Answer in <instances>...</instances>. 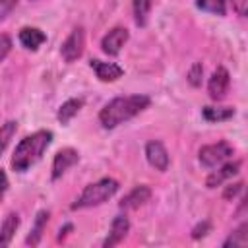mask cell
I'll return each instance as SVG.
<instances>
[{"label": "cell", "instance_id": "cell-1", "mask_svg": "<svg viewBox=\"0 0 248 248\" xmlns=\"http://www.w3.org/2000/svg\"><path fill=\"white\" fill-rule=\"evenodd\" d=\"M151 99L147 95H128V97H114L110 99L99 112V122L105 130H112L118 124L134 118L143 108H147Z\"/></svg>", "mask_w": 248, "mask_h": 248}, {"label": "cell", "instance_id": "cell-2", "mask_svg": "<svg viewBox=\"0 0 248 248\" xmlns=\"http://www.w3.org/2000/svg\"><path fill=\"white\" fill-rule=\"evenodd\" d=\"M52 141V132L50 130H39L27 138H23L12 155V169L16 172H25L27 169H31L45 153V149L50 145Z\"/></svg>", "mask_w": 248, "mask_h": 248}, {"label": "cell", "instance_id": "cell-3", "mask_svg": "<svg viewBox=\"0 0 248 248\" xmlns=\"http://www.w3.org/2000/svg\"><path fill=\"white\" fill-rule=\"evenodd\" d=\"M118 186L120 184L114 178H101L93 184H87L83 192L79 194V198L72 203V209H85V207L101 205L118 192Z\"/></svg>", "mask_w": 248, "mask_h": 248}, {"label": "cell", "instance_id": "cell-4", "mask_svg": "<svg viewBox=\"0 0 248 248\" xmlns=\"http://www.w3.org/2000/svg\"><path fill=\"white\" fill-rule=\"evenodd\" d=\"M232 153H234V149L227 141L209 143L200 149V163L205 169H213V167H219L221 163H225L229 157H232Z\"/></svg>", "mask_w": 248, "mask_h": 248}, {"label": "cell", "instance_id": "cell-5", "mask_svg": "<svg viewBox=\"0 0 248 248\" xmlns=\"http://www.w3.org/2000/svg\"><path fill=\"white\" fill-rule=\"evenodd\" d=\"M83 46H85V31L81 27H76L62 43L60 54L66 62H74L83 54Z\"/></svg>", "mask_w": 248, "mask_h": 248}, {"label": "cell", "instance_id": "cell-6", "mask_svg": "<svg viewBox=\"0 0 248 248\" xmlns=\"http://www.w3.org/2000/svg\"><path fill=\"white\" fill-rule=\"evenodd\" d=\"M229 85H231L229 70H227L225 66H217V70L211 74L209 83H207L209 97H211L213 101H221V99H225V95H227V91H229Z\"/></svg>", "mask_w": 248, "mask_h": 248}, {"label": "cell", "instance_id": "cell-7", "mask_svg": "<svg viewBox=\"0 0 248 248\" xmlns=\"http://www.w3.org/2000/svg\"><path fill=\"white\" fill-rule=\"evenodd\" d=\"M128 37H130V33H128L126 27H114V29H110V31L103 37V41H101L103 52L108 54V56H116V54L122 50V46L126 45Z\"/></svg>", "mask_w": 248, "mask_h": 248}, {"label": "cell", "instance_id": "cell-8", "mask_svg": "<svg viewBox=\"0 0 248 248\" xmlns=\"http://www.w3.org/2000/svg\"><path fill=\"white\" fill-rule=\"evenodd\" d=\"M78 161H79V153L72 147H62L60 151H56V155L52 159V180H58Z\"/></svg>", "mask_w": 248, "mask_h": 248}, {"label": "cell", "instance_id": "cell-9", "mask_svg": "<svg viewBox=\"0 0 248 248\" xmlns=\"http://www.w3.org/2000/svg\"><path fill=\"white\" fill-rule=\"evenodd\" d=\"M145 159H147V163H149L153 169H157V170H161V172L169 169V151H167L165 145H163L161 141H157V140L147 141V145H145Z\"/></svg>", "mask_w": 248, "mask_h": 248}, {"label": "cell", "instance_id": "cell-10", "mask_svg": "<svg viewBox=\"0 0 248 248\" xmlns=\"http://www.w3.org/2000/svg\"><path fill=\"white\" fill-rule=\"evenodd\" d=\"M149 198H151V188L145 186V184H140V186H136L132 192H128L118 202V207L120 209H138L140 205H143L145 202H149Z\"/></svg>", "mask_w": 248, "mask_h": 248}, {"label": "cell", "instance_id": "cell-11", "mask_svg": "<svg viewBox=\"0 0 248 248\" xmlns=\"http://www.w3.org/2000/svg\"><path fill=\"white\" fill-rule=\"evenodd\" d=\"M89 66L93 68L95 76H97L101 81H116V79L122 78V74H124V70H122L118 64H114V62H103V60L93 58V60L89 62Z\"/></svg>", "mask_w": 248, "mask_h": 248}, {"label": "cell", "instance_id": "cell-12", "mask_svg": "<svg viewBox=\"0 0 248 248\" xmlns=\"http://www.w3.org/2000/svg\"><path fill=\"white\" fill-rule=\"evenodd\" d=\"M128 231H130V221H128V217H126V215H116V217L112 219L110 232H108V236L105 238L103 246H105V248H110V246L122 242L124 236L128 234Z\"/></svg>", "mask_w": 248, "mask_h": 248}, {"label": "cell", "instance_id": "cell-13", "mask_svg": "<svg viewBox=\"0 0 248 248\" xmlns=\"http://www.w3.org/2000/svg\"><path fill=\"white\" fill-rule=\"evenodd\" d=\"M238 170H240V161H232V163H221V169L219 170H213L209 176H207V180H205V186L207 188H217V186H221L227 178H232L234 174H238Z\"/></svg>", "mask_w": 248, "mask_h": 248}, {"label": "cell", "instance_id": "cell-14", "mask_svg": "<svg viewBox=\"0 0 248 248\" xmlns=\"http://www.w3.org/2000/svg\"><path fill=\"white\" fill-rule=\"evenodd\" d=\"M45 41H46V35L37 27H23L19 31V43L27 50H37Z\"/></svg>", "mask_w": 248, "mask_h": 248}, {"label": "cell", "instance_id": "cell-15", "mask_svg": "<svg viewBox=\"0 0 248 248\" xmlns=\"http://www.w3.org/2000/svg\"><path fill=\"white\" fill-rule=\"evenodd\" d=\"M17 227H19V215L14 213V211H10V213L4 217L2 225H0V246H8V244L12 242V238H14L16 231H17Z\"/></svg>", "mask_w": 248, "mask_h": 248}, {"label": "cell", "instance_id": "cell-16", "mask_svg": "<svg viewBox=\"0 0 248 248\" xmlns=\"http://www.w3.org/2000/svg\"><path fill=\"white\" fill-rule=\"evenodd\" d=\"M48 217H50V213H48L46 209H41V211L37 213L35 223H33V229H31V232H29L27 238H25V244L37 246V244L41 242V236H43V231H45V227H46V223H48Z\"/></svg>", "mask_w": 248, "mask_h": 248}, {"label": "cell", "instance_id": "cell-17", "mask_svg": "<svg viewBox=\"0 0 248 248\" xmlns=\"http://www.w3.org/2000/svg\"><path fill=\"white\" fill-rule=\"evenodd\" d=\"M81 107H83V99H68V101L62 103L60 108H58V114H56L58 122H60V124H68V122L81 110Z\"/></svg>", "mask_w": 248, "mask_h": 248}, {"label": "cell", "instance_id": "cell-18", "mask_svg": "<svg viewBox=\"0 0 248 248\" xmlns=\"http://www.w3.org/2000/svg\"><path fill=\"white\" fill-rule=\"evenodd\" d=\"M234 108L232 107H203L202 108V114L207 122H225V120H231L234 116Z\"/></svg>", "mask_w": 248, "mask_h": 248}, {"label": "cell", "instance_id": "cell-19", "mask_svg": "<svg viewBox=\"0 0 248 248\" xmlns=\"http://www.w3.org/2000/svg\"><path fill=\"white\" fill-rule=\"evenodd\" d=\"M132 8H134L136 25L145 27V25H147L149 12H151V0H134V2H132Z\"/></svg>", "mask_w": 248, "mask_h": 248}, {"label": "cell", "instance_id": "cell-20", "mask_svg": "<svg viewBox=\"0 0 248 248\" xmlns=\"http://www.w3.org/2000/svg\"><path fill=\"white\" fill-rule=\"evenodd\" d=\"M196 6L203 12L213 14V16H225L227 14V0H196Z\"/></svg>", "mask_w": 248, "mask_h": 248}, {"label": "cell", "instance_id": "cell-21", "mask_svg": "<svg viewBox=\"0 0 248 248\" xmlns=\"http://www.w3.org/2000/svg\"><path fill=\"white\" fill-rule=\"evenodd\" d=\"M16 130H17V122H16V120H8V122H4V124L0 126V155H2L4 149L8 147V143H10V140L14 138Z\"/></svg>", "mask_w": 248, "mask_h": 248}, {"label": "cell", "instance_id": "cell-22", "mask_svg": "<svg viewBox=\"0 0 248 248\" xmlns=\"http://www.w3.org/2000/svg\"><path fill=\"white\" fill-rule=\"evenodd\" d=\"M246 229H248V225L246 223H242L225 242H223V246H240V244H246V240H248V234H246Z\"/></svg>", "mask_w": 248, "mask_h": 248}, {"label": "cell", "instance_id": "cell-23", "mask_svg": "<svg viewBox=\"0 0 248 248\" xmlns=\"http://www.w3.org/2000/svg\"><path fill=\"white\" fill-rule=\"evenodd\" d=\"M202 76H203V68H202L200 62H196V64H192V68H190L186 79H188V83H190L192 87H200V85H202Z\"/></svg>", "mask_w": 248, "mask_h": 248}, {"label": "cell", "instance_id": "cell-24", "mask_svg": "<svg viewBox=\"0 0 248 248\" xmlns=\"http://www.w3.org/2000/svg\"><path fill=\"white\" fill-rule=\"evenodd\" d=\"M12 50V39L10 35H0V62L10 54Z\"/></svg>", "mask_w": 248, "mask_h": 248}, {"label": "cell", "instance_id": "cell-25", "mask_svg": "<svg viewBox=\"0 0 248 248\" xmlns=\"http://www.w3.org/2000/svg\"><path fill=\"white\" fill-rule=\"evenodd\" d=\"M17 0H0V19L8 17L12 14V10L16 8Z\"/></svg>", "mask_w": 248, "mask_h": 248}, {"label": "cell", "instance_id": "cell-26", "mask_svg": "<svg viewBox=\"0 0 248 248\" xmlns=\"http://www.w3.org/2000/svg\"><path fill=\"white\" fill-rule=\"evenodd\" d=\"M209 221H202V223H198L196 227H194V231H192V238H202V236H205L207 234V231H209Z\"/></svg>", "mask_w": 248, "mask_h": 248}, {"label": "cell", "instance_id": "cell-27", "mask_svg": "<svg viewBox=\"0 0 248 248\" xmlns=\"http://www.w3.org/2000/svg\"><path fill=\"white\" fill-rule=\"evenodd\" d=\"M242 186H244V182H236V184H232V186H227V190L223 192V198H225V200H232L236 194L242 192Z\"/></svg>", "mask_w": 248, "mask_h": 248}, {"label": "cell", "instance_id": "cell-28", "mask_svg": "<svg viewBox=\"0 0 248 248\" xmlns=\"http://www.w3.org/2000/svg\"><path fill=\"white\" fill-rule=\"evenodd\" d=\"M232 10L240 17H246V14H248V0H232Z\"/></svg>", "mask_w": 248, "mask_h": 248}, {"label": "cell", "instance_id": "cell-29", "mask_svg": "<svg viewBox=\"0 0 248 248\" xmlns=\"http://www.w3.org/2000/svg\"><path fill=\"white\" fill-rule=\"evenodd\" d=\"M6 190H8V176H6V172L0 169V200L4 198Z\"/></svg>", "mask_w": 248, "mask_h": 248}, {"label": "cell", "instance_id": "cell-30", "mask_svg": "<svg viewBox=\"0 0 248 248\" xmlns=\"http://www.w3.org/2000/svg\"><path fill=\"white\" fill-rule=\"evenodd\" d=\"M72 229H74V227H72V223H66V225H64V227L58 231V240H62V238H64V236H66V234H68Z\"/></svg>", "mask_w": 248, "mask_h": 248}]
</instances>
